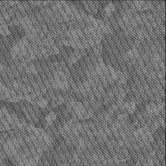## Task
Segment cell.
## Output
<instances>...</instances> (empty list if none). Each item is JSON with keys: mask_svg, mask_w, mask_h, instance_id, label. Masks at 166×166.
I'll list each match as a JSON object with an SVG mask.
<instances>
[{"mask_svg": "<svg viewBox=\"0 0 166 166\" xmlns=\"http://www.w3.org/2000/svg\"><path fill=\"white\" fill-rule=\"evenodd\" d=\"M134 6L140 10H147L152 7V4L149 1H135L133 2Z\"/></svg>", "mask_w": 166, "mask_h": 166, "instance_id": "2", "label": "cell"}, {"mask_svg": "<svg viewBox=\"0 0 166 166\" xmlns=\"http://www.w3.org/2000/svg\"><path fill=\"white\" fill-rule=\"evenodd\" d=\"M36 105L39 106H40L41 108H47V106H48V100H46L45 98H42V97H41V98H39V100H37Z\"/></svg>", "mask_w": 166, "mask_h": 166, "instance_id": "7", "label": "cell"}, {"mask_svg": "<svg viewBox=\"0 0 166 166\" xmlns=\"http://www.w3.org/2000/svg\"><path fill=\"white\" fill-rule=\"evenodd\" d=\"M128 54V57L131 58V59H136V58L138 57V52L137 51V49H130L127 53Z\"/></svg>", "mask_w": 166, "mask_h": 166, "instance_id": "8", "label": "cell"}, {"mask_svg": "<svg viewBox=\"0 0 166 166\" xmlns=\"http://www.w3.org/2000/svg\"><path fill=\"white\" fill-rule=\"evenodd\" d=\"M163 106L164 105L162 103H158V104L151 103L147 106L146 109H147V111L150 114L156 115L160 112V111L161 110L162 108H163Z\"/></svg>", "mask_w": 166, "mask_h": 166, "instance_id": "1", "label": "cell"}, {"mask_svg": "<svg viewBox=\"0 0 166 166\" xmlns=\"http://www.w3.org/2000/svg\"><path fill=\"white\" fill-rule=\"evenodd\" d=\"M56 114H54V113H53V112L49 113V114L47 115L45 118L46 122L47 123V124H49V125L52 124V123H53V121L56 119Z\"/></svg>", "mask_w": 166, "mask_h": 166, "instance_id": "6", "label": "cell"}, {"mask_svg": "<svg viewBox=\"0 0 166 166\" xmlns=\"http://www.w3.org/2000/svg\"><path fill=\"white\" fill-rule=\"evenodd\" d=\"M114 81H117L118 83L121 84H126L127 81V76L123 72L119 71H115V76H114Z\"/></svg>", "mask_w": 166, "mask_h": 166, "instance_id": "3", "label": "cell"}, {"mask_svg": "<svg viewBox=\"0 0 166 166\" xmlns=\"http://www.w3.org/2000/svg\"><path fill=\"white\" fill-rule=\"evenodd\" d=\"M115 10V6L113 4H108L105 7V12L107 15H111L113 12Z\"/></svg>", "mask_w": 166, "mask_h": 166, "instance_id": "11", "label": "cell"}, {"mask_svg": "<svg viewBox=\"0 0 166 166\" xmlns=\"http://www.w3.org/2000/svg\"><path fill=\"white\" fill-rule=\"evenodd\" d=\"M135 108H136L135 107V104L133 101L126 103V105H125V109H126L128 113H130V114H133L135 110Z\"/></svg>", "mask_w": 166, "mask_h": 166, "instance_id": "5", "label": "cell"}, {"mask_svg": "<svg viewBox=\"0 0 166 166\" xmlns=\"http://www.w3.org/2000/svg\"><path fill=\"white\" fill-rule=\"evenodd\" d=\"M114 96H116L118 100H123L125 97V92L121 88H116L114 90V92H112Z\"/></svg>", "mask_w": 166, "mask_h": 166, "instance_id": "4", "label": "cell"}, {"mask_svg": "<svg viewBox=\"0 0 166 166\" xmlns=\"http://www.w3.org/2000/svg\"><path fill=\"white\" fill-rule=\"evenodd\" d=\"M137 35L139 37V39H145L148 37V33H146V31L143 29H140V30H138L137 31Z\"/></svg>", "mask_w": 166, "mask_h": 166, "instance_id": "10", "label": "cell"}, {"mask_svg": "<svg viewBox=\"0 0 166 166\" xmlns=\"http://www.w3.org/2000/svg\"><path fill=\"white\" fill-rule=\"evenodd\" d=\"M81 57V54L79 52H74L71 56L69 61L71 63H75L76 61L79 59Z\"/></svg>", "mask_w": 166, "mask_h": 166, "instance_id": "9", "label": "cell"}]
</instances>
